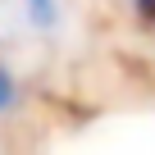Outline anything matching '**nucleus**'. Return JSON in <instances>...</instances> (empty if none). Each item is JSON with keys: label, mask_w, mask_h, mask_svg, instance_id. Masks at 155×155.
<instances>
[{"label": "nucleus", "mask_w": 155, "mask_h": 155, "mask_svg": "<svg viewBox=\"0 0 155 155\" xmlns=\"http://www.w3.org/2000/svg\"><path fill=\"white\" fill-rule=\"evenodd\" d=\"M28 5H32V18H37V23H50V14H55L50 0H28Z\"/></svg>", "instance_id": "f03ea898"}, {"label": "nucleus", "mask_w": 155, "mask_h": 155, "mask_svg": "<svg viewBox=\"0 0 155 155\" xmlns=\"http://www.w3.org/2000/svg\"><path fill=\"white\" fill-rule=\"evenodd\" d=\"M9 101H14V82H9V73L0 68V110H5Z\"/></svg>", "instance_id": "7ed1b4c3"}, {"label": "nucleus", "mask_w": 155, "mask_h": 155, "mask_svg": "<svg viewBox=\"0 0 155 155\" xmlns=\"http://www.w3.org/2000/svg\"><path fill=\"white\" fill-rule=\"evenodd\" d=\"M132 9H137V18L146 28H155V0H132Z\"/></svg>", "instance_id": "f257e3e1"}]
</instances>
